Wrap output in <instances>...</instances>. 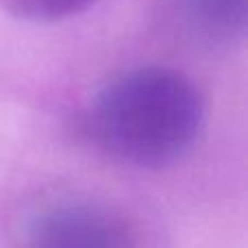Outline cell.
<instances>
[{
    "instance_id": "cell-1",
    "label": "cell",
    "mask_w": 248,
    "mask_h": 248,
    "mask_svg": "<svg viewBox=\"0 0 248 248\" xmlns=\"http://www.w3.org/2000/svg\"><path fill=\"white\" fill-rule=\"evenodd\" d=\"M205 124L202 96L170 68H137L96 94L87 113L94 141L140 168L174 163L196 144Z\"/></svg>"
},
{
    "instance_id": "cell-4",
    "label": "cell",
    "mask_w": 248,
    "mask_h": 248,
    "mask_svg": "<svg viewBox=\"0 0 248 248\" xmlns=\"http://www.w3.org/2000/svg\"><path fill=\"white\" fill-rule=\"evenodd\" d=\"M96 0H0V7L24 22H61L83 13Z\"/></svg>"
},
{
    "instance_id": "cell-3",
    "label": "cell",
    "mask_w": 248,
    "mask_h": 248,
    "mask_svg": "<svg viewBox=\"0 0 248 248\" xmlns=\"http://www.w3.org/2000/svg\"><path fill=\"white\" fill-rule=\"evenodd\" d=\"M189 29L205 37H229L244 24V0H183Z\"/></svg>"
},
{
    "instance_id": "cell-2",
    "label": "cell",
    "mask_w": 248,
    "mask_h": 248,
    "mask_svg": "<svg viewBox=\"0 0 248 248\" xmlns=\"http://www.w3.org/2000/svg\"><path fill=\"white\" fill-rule=\"evenodd\" d=\"M20 248H133V235L109 207L61 201L31 216Z\"/></svg>"
}]
</instances>
